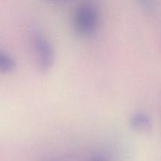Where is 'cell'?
<instances>
[{
  "mask_svg": "<svg viewBox=\"0 0 161 161\" xmlns=\"http://www.w3.org/2000/svg\"><path fill=\"white\" fill-rule=\"evenodd\" d=\"M15 60L6 52L0 50V72L4 74L10 73L16 69Z\"/></svg>",
  "mask_w": 161,
  "mask_h": 161,
  "instance_id": "obj_4",
  "label": "cell"
},
{
  "mask_svg": "<svg viewBox=\"0 0 161 161\" xmlns=\"http://www.w3.org/2000/svg\"><path fill=\"white\" fill-rule=\"evenodd\" d=\"M130 127L142 134L149 133L152 130L151 118L144 112H136L130 116L129 120Z\"/></svg>",
  "mask_w": 161,
  "mask_h": 161,
  "instance_id": "obj_3",
  "label": "cell"
},
{
  "mask_svg": "<svg viewBox=\"0 0 161 161\" xmlns=\"http://www.w3.org/2000/svg\"><path fill=\"white\" fill-rule=\"evenodd\" d=\"M48 161H58V160H48Z\"/></svg>",
  "mask_w": 161,
  "mask_h": 161,
  "instance_id": "obj_8",
  "label": "cell"
},
{
  "mask_svg": "<svg viewBox=\"0 0 161 161\" xmlns=\"http://www.w3.org/2000/svg\"><path fill=\"white\" fill-rule=\"evenodd\" d=\"M32 47L38 68L41 72H48L53 67L55 58L51 42L43 34L36 32L32 36Z\"/></svg>",
  "mask_w": 161,
  "mask_h": 161,
  "instance_id": "obj_2",
  "label": "cell"
},
{
  "mask_svg": "<svg viewBox=\"0 0 161 161\" xmlns=\"http://www.w3.org/2000/svg\"><path fill=\"white\" fill-rule=\"evenodd\" d=\"M50 1H54V2H61V1H64V0H50Z\"/></svg>",
  "mask_w": 161,
  "mask_h": 161,
  "instance_id": "obj_7",
  "label": "cell"
},
{
  "mask_svg": "<svg viewBox=\"0 0 161 161\" xmlns=\"http://www.w3.org/2000/svg\"><path fill=\"white\" fill-rule=\"evenodd\" d=\"M90 161H109V160L104 155H96Z\"/></svg>",
  "mask_w": 161,
  "mask_h": 161,
  "instance_id": "obj_6",
  "label": "cell"
},
{
  "mask_svg": "<svg viewBox=\"0 0 161 161\" xmlns=\"http://www.w3.org/2000/svg\"><path fill=\"white\" fill-rule=\"evenodd\" d=\"M139 4L148 11H151L153 9L155 6V0H138Z\"/></svg>",
  "mask_w": 161,
  "mask_h": 161,
  "instance_id": "obj_5",
  "label": "cell"
},
{
  "mask_svg": "<svg viewBox=\"0 0 161 161\" xmlns=\"http://www.w3.org/2000/svg\"><path fill=\"white\" fill-rule=\"evenodd\" d=\"M74 28L80 36L88 37L94 34L98 25V14L94 6L82 4L75 11Z\"/></svg>",
  "mask_w": 161,
  "mask_h": 161,
  "instance_id": "obj_1",
  "label": "cell"
}]
</instances>
